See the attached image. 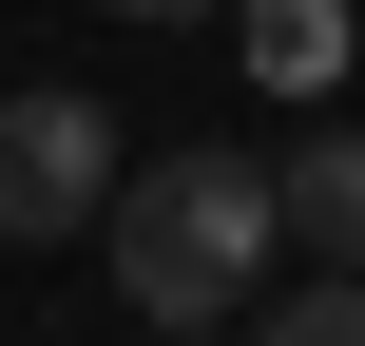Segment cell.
<instances>
[{"label": "cell", "instance_id": "obj_1", "mask_svg": "<svg viewBox=\"0 0 365 346\" xmlns=\"http://www.w3.org/2000/svg\"><path fill=\"white\" fill-rule=\"evenodd\" d=\"M96 250H115L135 327H231V308L269 289V250H289V193H269V154L192 135V154H154V173L96 193Z\"/></svg>", "mask_w": 365, "mask_h": 346}, {"label": "cell", "instance_id": "obj_2", "mask_svg": "<svg viewBox=\"0 0 365 346\" xmlns=\"http://www.w3.org/2000/svg\"><path fill=\"white\" fill-rule=\"evenodd\" d=\"M96 193H115V116H96L77 77L0 96V250H58V231H96Z\"/></svg>", "mask_w": 365, "mask_h": 346}, {"label": "cell", "instance_id": "obj_3", "mask_svg": "<svg viewBox=\"0 0 365 346\" xmlns=\"http://www.w3.org/2000/svg\"><path fill=\"white\" fill-rule=\"evenodd\" d=\"M269 193H289L308 270H365V135H308V154H269Z\"/></svg>", "mask_w": 365, "mask_h": 346}, {"label": "cell", "instance_id": "obj_4", "mask_svg": "<svg viewBox=\"0 0 365 346\" xmlns=\"http://www.w3.org/2000/svg\"><path fill=\"white\" fill-rule=\"evenodd\" d=\"M231 39H250L269 96H327V77H346V0H231Z\"/></svg>", "mask_w": 365, "mask_h": 346}, {"label": "cell", "instance_id": "obj_5", "mask_svg": "<svg viewBox=\"0 0 365 346\" xmlns=\"http://www.w3.org/2000/svg\"><path fill=\"white\" fill-rule=\"evenodd\" d=\"M250 346H365V270H308V289H269Z\"/></svg>", "mask_w": 365, "mask_h": 346}, {"label": "cell", "instance_id": "obj_6", "mask_svg": "<svg viewBox=\"0 0 365 346\" xmlns=\"http://www.w3.org/2000/svg\"><path fill=\"white\" fill-rule=\"evenodd\" d=\"M96 19H231V0H96Z\"/></svg>", "mask_w": 365, "mask_h": 346}, {"label": "cell", "instance_id": "obj_7", "mask_svg": "<svg viewBox=\"0 0 365 346\" xmlns=\"http://www.w3.org/2000/svg\"><path fill=\"white\" fill-rule=\"evenodd\" d=\"M135 346H212V327H135Z\"/></svg>", "mask_w": 365, "mask_h": 346}]
</instances>
